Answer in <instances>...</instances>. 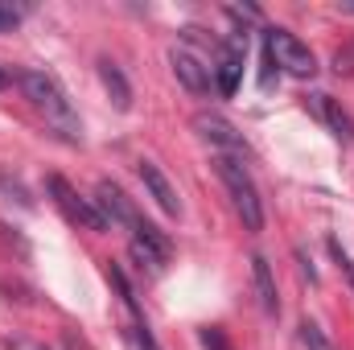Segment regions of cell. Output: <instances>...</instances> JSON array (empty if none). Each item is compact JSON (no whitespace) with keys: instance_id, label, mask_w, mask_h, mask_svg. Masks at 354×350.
I'll return each instance as SVG.
<instances>
[{"instance_id":"obj_1","label":"cell","mask_w":354,"mask_h":350,"mask_svg":"<svg viewBox=\"0 0 354 350\" xmlns=\"http://www.w3.org/2000/svg\"><path fill=\"white\" fill-rule=\"evenodd\" d=\"M17 83H21V91H25V99L46 116V124H50L62 140H71V145L83 140V124H79L71 99L62 95V87H58L46 71H17Z\"/></svg>"},{"instance_id":"obj_2","label":"cell","mask_w":354,"mask_h":350,"mask_svg":"<svg viewBox=\"0 0 354 350\" xmlns=\"http://www.w3.org/2000/svg\"><path fill=\"white\" fill-rule=\"evenodd\" d=\"M214 174L227 185V194H231V202H235L243 227H248V231H260V227H264V202H260V190H256L252 174L243 169V161L218 153V157H214Z\"/></svg>"},{"instance_id":"obj_3","label":"cell","mask_w":354,"mask_h":350,"mask_svg":"<svg viewBox=\"0 0 354 350\" xmlns=\"http://www.w3.org/2000/svg\"><path fill=\"white\" fill-rule=\"evenodd\" d=\"M264 54L276 62V66H284L292 79H309V75L317 71L313 50H309L301 37H292L288 29H268L264 33Z\"/></svg>"},{"instance_id":"obj_4","label":"cell","mask_w":354,"mask_h":350,"mask_svg":"<svg viewBox=\"0 0 354 350\" xmlns=\"http://www.w3.org/2000/svg\"><path fill=\"white\" fill-rule=\"evenodd\" d=\"M46 190H50V198L58 202V210L71 219V223H79L83 231H107V219H103V210L91 202V198H83L66 177H50L46 181Z\"/></svg>"},{"instance_id":"obj_5","label":"cell","mask_w":354,"mask_h":350,"mask_svg":"<svg viewBox=\"0 0 354 350\" xmlns=\"http://www.w3.org/2000/svg\"><path fill=\"white\" fill-rule=\"evenodd\" d=\"M136 235H132V260L140 264V268H149V272H161L165 260H169V239L153 227V223H145V219H136V227H132Z\"/></svg>"},{"instance_id":"obj_6","label":"cell","mask_w":354,"mask_h":350,"mask_svg":"<svg viewBox=\"0 0 354 350\" xmlns=\"http://www.w3.org/2000/svg\"><path fill=\"white\" fill-rule=\"evenodd\" d=\"M194 132H198L202 140L227 149V157H248V140H243L223 116H214V111H198V116H194Z\"/></svg>"},{"instance_id":"obj_7","label":"cell","mask_w":354,"mask_h":350,"mask_svg":"<svg viewBox=\"0 0 354 350\" xmlns=\"http://www.w3.org/2000/svg\"><path fill=\"white\" fill-rule=\"evenodd\" d=\"M243 50H248V37H243V33H235V37L218 50V66H214L218 95H235V91H239V75H243Z\"/></svg>"},{"instance_id":"obj_8","label":"cell","mask_w":354,"mask_h":350,"mask_svg":"<svg viewBox=\"0 0 354 350\" xmlns=\"http://www.w3.org/2000/svg\"><path fill=\"white\" fill-rule=\"evenodd\" d=\"M169 62H174V75H177V83H181L185 91H194V95H206V91H210V71L202 66L198 54H189V50L181 46V50L169 54Z\"/></svg>"},{"instance_id":"obj_9","label":"cell","mask_w":354,"mask_h":350,"mask_svg":"<svg viewBox=\"0 0 354 350\" xmlns=\"http://www.w3.org/2000/svg\"><path fill=\"white\" fill-rule=\"evenodd\" d=\"M95 194H99L95 202H99V210H103V219H107V223L136 227V219H140V214H136V206L124 198V190H120V185H111V181H99V190H95Z\"/></svg>"},{"instance_id":"obj_10","label":"cell","mask_w":354,"mask_h":350,"mask_svg":"<svg viewBox=\"0 0 354 350\" xmlns=\"http://www.w3.org/2000/svg\"><path fill=\"white\" fill-rule=\"evenodd\" d=\"M140 181H145V190L153 194V202H157L169 219H177V214H181V198H177V190L169 185V177L161 174L153 161H140Z\"/></svg>"},{"instance_id":"obj_11","label":"cell","mask_w":354,"mask_h":350,"mask_svg":"<svg viewBox=\"0 0 354 350\" xmlns=\"http://www.w3.org/2000/svg\"><path fill=\"white\" fill-rule=\"evenodd\" d=\"M309 103H313V111L326 120V128H330L338 140H346V145H351V140H354V120L342 111V103H338V99H330V95H313Z\"/></svg>"},{"instance_id":"obj_12","label":"cell","mask_w":354,"mask_h":350,"mask_svg":"<svg viewBox=\"0 0 354 350\" xmlns=\"http://www.w3.org/2000/svg\"><path fill=\"white\" fill-rule=\"evenodd\" d=\"M252 276H256L260 309H264L268 317H276V313H280V297H276V280H272V268H268L264 256H256V260H252Z\"/></svg>"},{"instance_id":"obj_13","label":"cell","mask_w":354,"mask_h":350,"mask_svg":"<svg viewBox=\"0 0 354 350\" xmlns=\"http://www.w3.org/2000/svg\"><path fill=\"white\" fill-rule=\"evenodd\" d=\"M99 79H103V87H107V95H111V103H115V111H128L132 107V87H128V79L120 75V66L115 62H99Z\"/></svg>"},{"instance_id":"obj_14","label":"cell","mask_w":354,"mask_h":350,"mask_svg":"<svg viewBox=\"0 0 354 350\" xmlns=\"http://www.w3.org/2000/svg\"><path fill=\"white\" fill-rule=\"evenodd\" d=\"M301 347L305 350H334V342L326 338V330L317 322H301Z\"/></svg>"},{"instance_id":"obj_15","label":"cell","mask_w":354,"mask_h":350,"mask_svg":"<svg viewBox=\"0 0 354 350\" xmlns=\"http://www.w3.org/2000/svg\"><path fill=\"white\" fill-rule=\"evenodd\" d=\"M330 256H334V264H338V272L346 276V284H351V293H354V260L346 256V248H342L338 239H330Z\"/></svg>"},{"instance_id":"obj_16","label":"cell","mask_w":354,"mask_h":350,"mask_svg":"<svg viewBox=\"0 0 354 350\" xmlns=\"http://www.w3.org/2000/svg\"><path fill=\"white\" fill-rule=\"evenodd\" d=\"M132 338H136V347L140 350H161L153 342V334H149V326H132Z\"/></svg>"},{"instance_id":"obj_17","label":"cell","mask_w":354,"mask_h":350,"mask_svg":"<svg viewBox=\"0 0 354 350\" xmlns=\"http://www.w3.org/2000/svg\"><path fill=\"white\" fill-rule=\"evenodd\" d=\"M21 21V8H12V4H0V29H12Z\"/></svg>"},{"instance_id":"obj_18","label":"cell","mask_w":354,"mask_h":350,"mask_svg":"<svg viewBox=\"0 0 354 350\" xmlns=\"http://www.w3.org/2000/svg\"><path fill=\"white\" fill-rule=\"evenodd\" d=\"M202 342H206V350H227V342H223L218 330H202Z\"/></svg>"},{"instance_id":"obj_19","label":"cell","mask_w":354,"mask_h":350,"mask_svg":"<svg viewBox=\"0 0 354 350\" xmlns=\"http://www.w3.org/2000/svg\"><path fill=\"white\" fill-rule=\"evenodd\" d=\"M8 87V75H4V71H0V91Z\"/></svg>"}]
</instances>
